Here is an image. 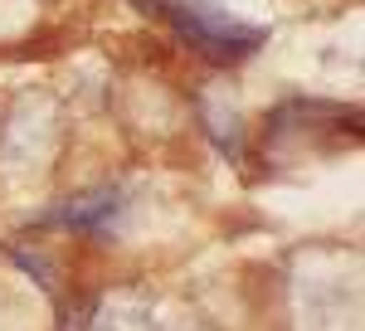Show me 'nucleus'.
Returning a JSON list of instances; mask_svg holds the SVG:
<instances>
[{
	"label": "nucleus",
	"mask_w": 365,
	"mask_h": 331,
	"mask_svg": "<svg viewBox=\"0 0 365 331\" xmlns=\"http://www.w3.org/2000/svg\"><path fill=\"white\" fill-rule=\"evenodd\" d=\"M166 15L180 25V34L195 44L200 54L220 58V63H239V58H249L268 39L258 25H239L229 10L205 5V0H166Z\"/></svg>",
	"instance_id": "obj_1"
}]
</instances>
